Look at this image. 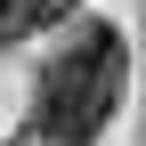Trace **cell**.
I'll use <instances>...</instances> for the list:
<instances>
[{
  "label": "cell",
  "instance_id": "1",
  "mask_svg": "<svg viewBox=\"0 0 146 146\" xmlns=\"http://www.w3.org/2000/svg\"><path fill=\"white\" fill-rule=\"evenodd\" d=\"M122 73H130L122 33L114 25H81V41L57 49V65L41 73L33 130H41L49 146H89L106 122H114V106H122Z\"/></svg>",
  "mask_w": 146,
  "mask_h": 146
},
{
  "label": "cell",
  "instance_id": "2",
  "mask_svg": "<svg viewBox=\"0 0 146 146\" xmlns=\"http://www.w3.org/2000/svg\"><path fill=\"white\" fill-rule=\"evenodd\" d=\"M41 33V0H0V41H25Z\"/></svg>",
  "mask_w": 146,
  "mask_h": 146
}]
</instances>
